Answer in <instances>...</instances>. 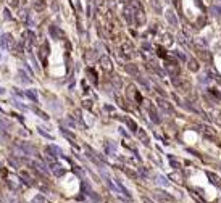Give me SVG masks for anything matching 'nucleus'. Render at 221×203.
Instances as JSON below:
<instances>
[{
    "label": "nucleus",
    "mask_w": 221,
    "mask_h": 203,
    "mask_svg": "<svg viewBox=\"0 0 221 203\" xmlns=\"http://www.w3.org/2000/svg\"><path fill=\"white\" fill-rule=\"evenodd\" d=\"M116 186H118V190H120V192L123 193L124 197H129V192L126 190V187H124V186H123V184H121L120 181H116Z\"/></svg>",
    "instance_id": "nucleus-1"
},
{
    "label": "nucleus",
    "mask_w": 221,
    "mask_h": 203,
    "mask_svg": "<svg viewBox=\"0 0 221 203\" xmlns=\"http://www.w3.org/2000/svg\"><path fill=\"white\" fill-rule=\"evenodd\" d=\"M34 164H36V166H37V168H39L41 171H44V172H49V171L45 169V166H44V164H41V163H34Z\"/></svg>",
    "instance_id": "nucleus-4"
},
{
    "label": "nucleus",
    "mask_w": 221,
    "mask_h": 203,
    "mask_svg": "<svg viewBox=\"0 0 221 203\" xmlns=\"http://www.w3.org/2000/svg\"><path fill=\"white\" fill-rule=\"evenodd\" d=\"M26 97H27V98H31L32 102H36V103H37V95L34 94L32 90H27V92H26Z\"/></svg>",
    "instance_id": "nucleus-2"
},
{
    "label": "nucleus",
    "mask_w": 221,
    "mask_h": 203,
    "mask_svg": "<svg viewBox=\"0 0 221 203\" xmlns=\"http://www.w3.org/2000/svg\"><path fill=\"white\" fill-rule=\"evenodd\" d=\"M3 92H5V89H2V87H0V94H3Z\"/></svg>",
    "instance_id": "nucleus-5"
},
{
    "label": "nucleus",
    "mask_w": 221,
    "mask_h": 203,
    "mask_svg": "<svg viewBox=\"0 0 221 203\" xmlns=\"http://www.w3.org/2000/svg\"><path fill=\"white\" fill-rule=\"evenodd\" d=\"M32 203H44V197L42 195H36L34 200H32Z\"/></svg>",
    "instance_id": "nucleus-3"
}]
</instances>
